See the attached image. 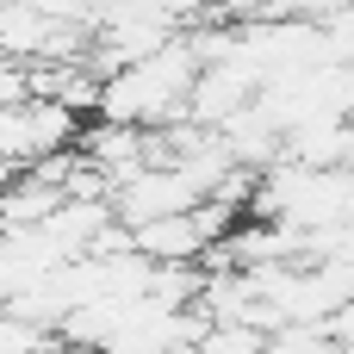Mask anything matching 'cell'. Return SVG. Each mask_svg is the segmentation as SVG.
Returning <instances> with one entry per match:
<instances>
[{"instance_id": "obj_1", "label": "cell", "mask_w": 354, "mask_h": 354, "mask_svg": "<svg viewBox=\"0 0 354 354\" xmlns=\"http://www.w3.org/2000/svg\"><path fill=\"white\" fill-rule=\"evenodd\" d=\"M199 68H205V56H199L193 31H180V37H174V44H162L156 56H143V62H131V68L106 75V81H100V106H93V112H100V118H112V124L162 131V124L187 118V100H193Z\"/></svg>"}, {"instance_id": "obj_2", "label": "cell", "mask_w": 354, "mask_h": 354, "mask_svg": "<svg viewBox=\"0 0 354 354\" xmlns=\"http://www.w3.org/2000/svg\"><path fill=\"white\" fill-rule=\"evenodd\" d=\"M37 87H31V62H12V56H0V112L6 106H19V100H31Z\"/></svg>"}]
</instances>
